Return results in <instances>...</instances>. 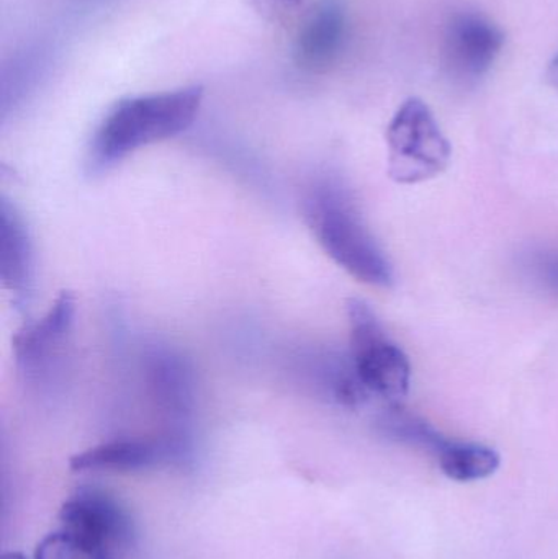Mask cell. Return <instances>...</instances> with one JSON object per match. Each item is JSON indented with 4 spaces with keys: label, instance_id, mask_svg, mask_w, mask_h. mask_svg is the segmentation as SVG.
Instances as JSON below:
<instances>
[{
    "label": "cell",
    "instance_id": "obj_2",
    "mask_svg": "<svg viewBox=\"0 0 558 559\" xmlns=\"http://www.w3.org/2000/svg\"><path fill=\"white\" fill-rule=\"evenodd\" d=\"M304 213L318 245L347 274L367 285H392V264L343 182H314L305 195Z\"/></svg>",
    "mask_w": 558,
    "mask_h": 559
},
{
    "label": "cell",
    "instance_id": "obj_3",
    "mask_svg": "<svg viewBox=\"0 0 558 559\" xmlns=\"http://www.w3.org/2000/svg\"><path fill=\"white\" fill-rule=\"evenodd\" d=\"M59 531L87 559H121L136 540L127 506L105 489H75L59 509Z\"/></svg>",
    "mask_w": 558,
    "mask_h": 559
},
{
    "label": "cell",
    "instance_id": "obj_11",
    "mask_svg": "<svg viewBox=\"0 0 558 559\" xmlns=\"http://www.w3.org/2000/svg\"><path fill=\"white\" fill-rule=\"evenodd\" d=\"M2 248H0V267L5 288L16 295H23L28 289L32 277V246L28 233L25 231L22 219L3 203L2 206Z\"/></svg>",
    "mask_w": 558,
    "mask_h": 559
},
{
    "label": "cell",
    "instance_id": "obj_12",
    "mask_svg": "<svg viewBox=\"0 0 558 559\" xmlns=\"http://www.w3.org/2000/svg\"><path fill=\"white\" fill-rule=\"evenodd\" d=\"M439 468L452 481L474 483L490 478L501 465L500 453L477 442L449 440L439 452Z\"/></svg>",
    "mask_w": 558,
    "mask_h": 559
},
{
    "label": "cell",
    "instance_id": "obj_1",
    "mask_svg": "<svg viewBox=\"0 0 558 559\" xmlns=\"http://www.w3.org/2000/svg\"><path fill=\"white\" fill-rule=\"evenodd\" d=\"M202 102L200 85L117 102L95 131L92 167L107 169L141 147L183 133L195 121Z\"/></svg>",
    "mask_w": 558,
    "mask_h": 559
},
{
    "label": "cell",
    "instance_id": "obj_4",
    "mask_svg": "<svg viewBox=\"0 0 558 559\" xmlns=\"http://www.w3.org/2000/svg\"><path fill=\"white\" fill-rule=\"evenodd\" d=\"M347 319L349 357L360 383L370 396L400 403L412 384V365L405 352L389 337L376 312L363 299L347 301Z\"/></svg>",
    "mask_w": 558,
    "mask_h": 559
},
{
    "label": "cell",
    "instance_id": "obj_16",
    "mask_svg": "<svg viewBox=\"0 0 558 559\" xmlns=\"http://www.w3.org/2000/svg\"><path fill=\"white\" fill-rule=\"evenodd\" d=\"M262 10L268 12L272 19L284 20L287 16L294 15L300 9L304 0H259Z\"/></svg>",
    "mask_w": 558,
    "mask_h": 559
},
{
    "label": "cell",
    "instance_id": "obj_6",
    "mask_svg": "<svg viewBox=\"0 0 558 559\" xmlns=\"http://www.w3.org/2000/svg\"><path fill=\"white\" fill-rule=\"evenodd\" d=\"M504 33L478 12H459L449 20L442 39V58L452 78L474 82L494 68L503 51Z\"/></svg>",
    "mask_w": 558,
    "mask_h": 559
},
{
    "label": "cell",
    "instance_id": "obj_7",
    "mask_svg": "<svg viewBox=\"0 0 558 559\" xmlns=\"http://www.w3.org/2000/svg\"><path fill=\"white\" fill-rule=\"evenodd\" d=\"M192 449L174 437H124L98 443L72 456L69 466L74 473L143 472L163 463L183 465Z\"/></svg>",
    "mask_w": 558,
    "mask_h": 559
},
{
    "label": "cell",
    "instance_id": "obj_5",
    "mask_svg": "<svg viewBox=\"0 0 558 559\" xmlns=\"http://www.w3.org/2000/svg\"><path fill=\"white\" fill-rule=\"evenodd\" d=\"M389 174L402 186L435 179L448 169L452 146L428 105L408 98L387 128Z\"/></svg>",
    "mask_w": 558,
    "mask_h": 559
},
{
    "label": "cell",
    "instance_id": "obj_8",
    "mask_svg": "<svg viewBox=\"0 0 558 559\" xmlns=\"http://www.w3.org/2000/svg\"><path fill=\"white\" fill-rule=\"evenodd\" d=\"M347 36V16L337 0L318 3L301 25L295 61L305 71H327L340 58Z\"/></svg>",
    "mask_w": 558,
    "mask_h": 559
},
{
    "label": "cell",
    "instance_id": "obj_10",
    "mask_svg": "<svg viewBox=\"0 0 558 559\" xmlns=\"http://www.w3.org/2000/svg\"><path fill=\"white\" fill-rule=\"evenodd\" d=\"M150 386L157 406L180 426L189 417L193 401L192 377L186 361L169 352L154 355L150 364Z\"/></svg>",
    "mask_w": 558,
    "mask_h": 559
},
{
    "label": "cell",
    "instance_id": "obj_15",
    "mask_svg": "<svg viewBox=\"0 0 558 559\" xmlns=\"http://www.w3.org/2000/svg\"><path fill=\"white\" fill-rule=\"evenodd\" d=\"M35 559H87L61 531L52 532L36 547Z\"/></svg>",
    "mask_w": 558,
    "mask_h": 559
},
{
    "label": "cell",
    "instance_id": "obj_18",
    "mask_svg": "<svg viewBox=\"0 0 558 559\" xmlns=\"http://www.w3.org/2000/svg\"><path fill=\"white\" fill-rule=\"evenodd\" d=\"M2 559H26L25 555L20 554V551H9V554L3 555Z\"/></svg>",
    "mask_w": 558,
    "mask_h": 559
},
{
    "label": "cell",
    "instance_id": "obj_14",
    "mask_svg": "<svg viewBox=\"0 0 558 559\" xmlns=\"http://www.w3.org/2000/svg\"><path fill=\"white\" fill-rule=\"evenodd\" d=\"M523 269L536 285L558 296V249H533L524 255Z\"/></svg>",
    "mask_w": 558,
    "mask_h": 559
},
{
    "label": "cell",
    "instance_id": "obj_13",
    "mask_svg": "<svg viewBox=\"0 0 558 559\" xmlns=\"http://www.w3.org/2000/svg\"><path fill=\"white\" fill-rule=\"evenodd\" d=\"M377 429L385 439L438 456L449 439L418 414L402 404H390L377 419Z\"/></svg>",
    "mask_w": 558,
    "mask_h": 559
},
{
    "label": "cell",
    "instance_id": "obj_9",
    "mask_svg": "<svg viewBox=\"0 0 558 559\" xmlns=\"http://www.w3.org/2000/svg\"><path fill=\"white\" fill-rule=\"evenodd\" d=\"M75 299L62 292L39 321L26 325L13 341L16 360L25 373L38 374L39 370L64 347L74 324Z\"/></svg>",
    "mask_w": 558,
    "mask_h": 559
},
{
    "label": "cell",
    "instance_id": "obj_17",
    "mask_svg": "<svg viewBox=\"0 0 558 559\" xmlns=\"http://www.w3.org/2000/svg\"><path fill=\"white\" fill-rule=\"evenodd\" d=\"M546 79L547 84H549L554 91L558 92V55L554 56L553 61L547 66Z\"/></svg>",
    "mask_w": 558,
    "mask_h": 559
}]
</instances>
